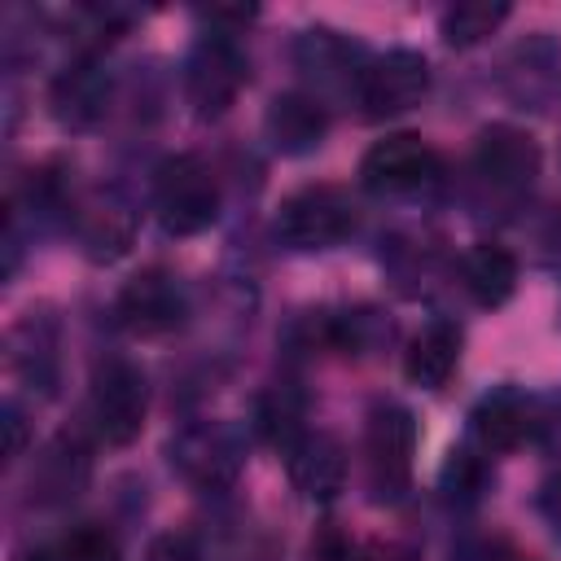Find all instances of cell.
Returning <instances> with one entry per match:
<instances>
[{"instance_id": "obj_10", "label": "cell", "mask_w": 561, "mask_h": 561, "mask_svg": "<svg viewBox=\"0 0 561 561\" xmlns=\"http://www.w3.org/2000/svg\"><path fill=\"white\" fill-rule=\"evenodd\" d=\"M443 175V158L438 149L416 136V131H394L381 136L377 145H368V153L359 158V184L377 197H408L430 188Z\"/></svg>"}, {"instance_id": "obj_18", "label": "cell", "mask_w": 561, "mask_h": 561, "mask_svg": "<svg viewBox=\"0 0 561 561\" xmlns=\"http://www.w3.org/2000/svg\"><path fill=\"white\" fill-rule=\"evenodd\" d=\"M460 346H465V333L456 320H430L403 351V377L421 390H443L460 364Z\"/></svg>"}, {"instance_id": "obj_3", "label": "cell", "mask_w": 561, "mask_h": 561, "mask_svg": "<svg viewBox=\"0 0 561 561\" xmlns=\"http://www.w3.org/2000/svg\"><path fill=\"white\" fill-rule=\"evenodd\" d=\"M359 224V206L342 184H307L289 193L276 210V241L294 254H320L342 245Z\"/></svg>"}, {"instance_id": "obj_1", "label": "cell", "mask_w": 561, "mask_h": 561, "mask_svg": "<svg viewBox=\"0 0 561 561\" xmlns=\"http://www.w3.org/2000/svg\"><path fill=\"white\" fill-rule=\"evenodd\" d=\"M153 215L167 237H197L219 219V180L197 153H171L153 167Z\"/></svg>"}, {"instance_id": "obj_5", "label": "cell", "mask_w": 561, "mask_h": 561, "mask_svg": "<svg viewBox=\"0 0 561 561\" xmlns=\"http://www.w3.org/2000/svg\"><path fill=\"white\" fill-rule=\"evenodd\" d=\"M416 465V421L403 403H377L364 425V473L381 504H399L412 491Z\"/></svg>"}, {"instance_id": "obj_4", "label": "cell", "mask_w": 561, "mask_h": 561, "mask_svg": "<svg viewBox=\"0 0 561 561\" xmlns=\"http://www.w3.org/2000/svg\"><path fill=\"white\" fill-rule=\"evenodd\" d=\"M145 416H149L145 373L123 355L101 359L92 368V386H88V421H92L96 438L105 447H127L140 438Z\"/></svg>"}, {"instance_id": "obj_21", "label": "cell", "mask_w": 561, "mask_h": 561, "mask_svg": "<svg viewBox=\"0 0 561 561\" xmlns=\"http://www.w3.org/2000/svg\"><path fill=\"white\" fill-rule=\"evenodd\" d=\"M460 285L478 307H504L517 289V259L500 241H478L460 259Z\"/></svg>"}, {"instance_id": "obj_17", "label": "cell", "mask_w": 561, "mask_h": 561, "mask_svg": "<svg viewBox=\"0 0 561 561\" xmlns=\"http://www.w3.org/2000/svg\"><path fill=\"white\" fill-rule=\"evenodd\" d=\"M75 232H79V245L88 259L96 263H114L118 254H127L131 237H136V210L105 193V197H92V202H79L75 206Z\"/></svg>"}, {"instance_id": "obj_7", "label": "cell", "mask_w": 561, "mask_h": 561, "mask_svg": "<svg viewBox=\"0 0 561 561\" xmlns=\"http://www.w3.org/2000/svg\"><path fill=\"white\" fill-rule=\"evenodd\" d=\"M495 88L513 110L543 114L561 101V39L552 31H530L495 66Z\"/></svg>"}, {"instance_id": "obj_23", "label": "cell", "mask_w": 561, "mask_h": 561, "mask_svg": "<svg viewBox=\"0 0 561 561\" xmlns=\"http://www.w3.org/2000/svg\"><path fill=\"white\" fill-rule=\"evenodd\" d=\"M508 4H491V0H465V4H451L443 9L438 18V35L447 48H473L482 39H491L504 22H508Z\"/></svg>"}, {"instance_id": "obj_28", "label": "cell", "mask_w": 561, "mask_h": 561, "mask_svg": "<svg viewBox=\"0 0 561 561\" xmlns=\"http://www.w3.org/2000/svg\"><path fill=\"white\" fill-rule=\"evenodd\" d=\"M149 561H197V552L188 548V539H162V543H153Z\"/></svg>"}, {"instance_id": "obj_26", "label": "cell", "mask_w": 561, "mask_h": 561, "mask_svg": "<svg viewBox=\"0 0 561 561\" xmlns=\"http://www.w3.org/2000/svg\"><path fill=\"white\" fill-rule=\"evenodd\" d=\"M535 504H539V517L561 535V469H552L543 482H539V495H535Z\"/></svg>"}, {"instance_id": "obj_16", "label": "cell", "mask_w": 561, "mask_h": 561, "mask_svg": "<svg viewBox=\"0 0 561 561\" xmlns=\"http://www.w3.org/2000/svg\"><path fill=\"white\" fill-rule=\"evenodd\" d=\"M285 469H289V482L302 500L329 504L346 486V447L324 430H307L285 451Z\"/></svg>"}, {"instance_id": "obj_2", "label": "cell", "mask_w": 561, "mask_h": 561, "mask_svg": "<svg viewBox=\"0 0 561 561\" xmlns=\"http://www.w3.org/2000/svg\"><path fill=\"white\" fill-rule=\"evenodd\" d=\"M250 83V57L241 48V39L232 31H206L193 39L188 57H184V101L193 105V114L202 123L224 118L241 88Z\"/></svg>"}, {"instance_id": "obj_14", "label": "cell", "mask_w": 561, "mask_h": 561, "mask_svg": "<svg viewBox=\"0 0 561 561\" xmlns=\"http://www.w3.org/2000/svg\"><path fill=\"white\" fill-rule=\"evenodd\" d=\"M263 136L285 158L316 153L329 136V110L316 92H276L263 110Z\"/></svg>"}, {"instance_id": "obj_22", "label": "cell", "mask_w": 561, "mask_h": 561, "mask_svg": "<svg viewBox=\"0 0 561 561\" xmlns=\"http://www.w3.org/2000/svg\"><path fill=\"white\" fill-rule=\"evenodd\" d=\"M307 403H302V394L289 386V381H276L272 390H263L259 394V403H254V430L272 443V447H280V451H289L302 434H307Z\"/></svg>"}, {"instance_id": "obj_6", "label": "cell", "mask_w": 561, "mask_h": 561, "mask_svg": "<svg viewBox=\"0 0 561 561\" xmlns=\"http://www.w3.org/2000/svg\"><path fill=\"white\" fill-rule=\"evenodd\" d=\"M167 460H171V473L180 482H188L193 491L210 495V491H228L241 478L245 443L224 421H188V425H180L171 434Z\"/></svg>"}, {"instance_id": "obj_15", "label": "cell", "mask_w": 561, "mask_h": 561, "mask_svg": "<svg viewBox=\"0 0 561 561\" xmlns=\"http://www.w3.org/2000/svg\"><path fill=\"white\" fill-rule=\"evenodd\" d=\"M535 425H539L535 399L517 386H500V390L482 394L469 412V430L482 451H517L535 434Z\"/></svg>"}, {"instance_id": "obj_27", "label": "cell", "mask_w": 561, "mask_h": 561, "mask_svg": "<svg viewBox=\"0 0 561 561\" xmlns=\"http://www.w3.org/2000/svg\"><path fill=\"white\" fill-rule=\"evenodd\" d=\"M26 451V425H22V408L9 399L4 403V456L18 460Z\"/></svg>"}, {"instance_id": "obj_20", "label": "cell", "mask_w": 561, "mask_h": 561, "mask_svg": "<svg viewBox=\"0 0 561 561\" xmlns=\"http://www.w3.org/2000/svg\"><path fill=\"white\" fill-rule=\"evenodd\" d=\"M9 364L26 386L53 394L57 386V324L48 311H26L9 333Z\"/></svg>"}, {"instance_id": "obj_25", "label": "cell", "mask_w": 561, "mask_h": 561, "mask_svg": "<svg viewBox=\"0 0 561 561\" xmlns=\"http://www.w3.org/2000/svg\"><path fill=\"white\" fill-rule=\"evenodd\" d=\"M482 460L469 451V447H460V451H451V460H447V469H443V491H447V500H473L478 495V486H482Z\"/></svg>"}, {"instance_id": "obj_9", "label": "cell", "mask_w": 561, "mask_h": 561, "mask_svg": "<svg viewBox=\"0 0 561 561\" xmlns=\"http://www.w3.org/2000/svg\"><path fill=\"white\" fill-rule=\"evenodd\" d=\"M114 320L136 337H167L188 320V285L171 267H140L114 294Z\"/></svg>"}, {"instance_id": "obj_24", "label": "cell", "mask_w": 561, "mask_h": 561, "mask_svg": "<svg viewBox=\"0 0 561 561\" xmlns=\"http://www.w3.org/2000/svg\"><path fill=\"white\" fill-rule=\"evenodd\" d=\"M53 557L57 561H123V548L105 526L88 522V526L66 530L61 539H53Z\"/></svg>"}, {"instance_id": "obj_13", "label": "cell", "mask_w": 561, "mask_h": 561, "mask_svg": "<svg viewBox=\"0 0 561 561\" xmlns=\"http://www.w3.org/2000/svg\"><path fill=\"white\" fill-rule=\"evenodd\" d=\"M368 48L346 39L342 31L333 26H307L298 39H294V66L302 70V79L320 92V88H333V92H351L355 96V83L368 66Z\"/></svg>"}, {"instance_id": "obj_8", "label": "cell", "mask_w": 561, "mask_h": 561, "mask_svg": "<svg viewBox=\"0 0 561 561\" xmlns=\"http://www.w3.org/2000/svg\"><path fill=\"white\" fill-rule=\"evenodd\" d=\"M425 92H430V61L416 48H386L368 57L351 101L359 105L364 118L381 123V118L416 110Z\"/></svg>"}, {"instance_id": "obj_12", "label": "cell", "mask_w": 561, "mask_h": 561, "mask_svg": "<svg viewBox=\"0 0 561 561\" xmlns=\"http://www.w3.org/2000/svg\"><path fill=\"white\" fill-rule=\"evenodd\" d=\"M110 96H114V79H110L105 61L96 53H79L75 61H66L61 75L53 79V88H48L53 118L70 131L96 127L110 110Z\"/></svg>"}, {"instance_id": "obj_29", "label": "cell", "mask_w": 561, "mask_h": 561, "mask_svg": "<svg viewBox=\"0 0 561 561\" xmlns=\"http://www.w3.org/2000/svg\"><path fill=\"white\" fill-rule=\"evenodd\" d=\"M368 561H416V557H412L408 548H377Z\"/></svg>"}, {"instance_id": "obj_19", "label": "cell", "mask_w": 561, "mask_h": 561, "mask_svg": "<svg viewBox=\"0 0 561 561\" xmlns=\"http://www.w3.org/2000/svg\"><path fill=\"white\" fill-rule=\"evenodd\" d=\"M88 447L79 434H57L39 456H35V473H31V500L35 504H66L83 491L88 482Z\"/></svg>"}, {"instance_id": "obj_30", "label": "cell", "mask_w": 561, "mask_h": 561, "mask_svg": "<svg viewBox=\"0 0 561 561\" xmlns=\"http://www.w3.org/2000/svg\"><path fill=\"white\" fill-rule=\"evenodd\" d=\"M18 561H57V557H53V543H44V548H31V552H22Z\"/></svg>"}, {"instance_id": "obj_11", "label": "cell", "mask_w": 561, "mask_h": 561, "mask_svg": "<svg viewBox=\"0 0 561 561\" xmlns=\"http://www.w3.org/2000/svg\"><path fill=\"white\" fill-rule=\"evenodd\" d=\"M539 140L526 127L513 123H486L473 140V175L500 193V197H522L530 193L535 175H539Z\"/></svg>"}]
</instances>
